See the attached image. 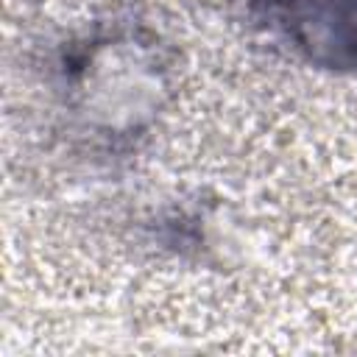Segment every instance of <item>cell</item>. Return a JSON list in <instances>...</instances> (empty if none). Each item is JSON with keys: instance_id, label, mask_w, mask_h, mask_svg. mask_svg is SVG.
I'll return each instance as SVG.
<instances>
[{"instance_id": "6da1fadb", "label": "cell", "mask_w": 357, "mask_h": 357, "mask_svg": "<svg viewBox=\"0 0 357 357\" xmlns=\"http://www.w3.org/2000/svg\"><path fill=\"white\" fill-rule=\"evenodd\" d=\"M287 39L326 67H357V0H276Z\"/></svg>"}]
</instances>
